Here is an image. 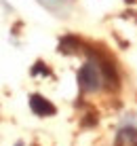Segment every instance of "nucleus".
Listing matches in <instances>:
<instances>
[{"label": "nucleus", "instance_id": "nucleus-1", "mask_svg": "<svg viewBox=\"0 0 137 146\" xmlns=\"http://www.w3.org/2000/svg\"><path fill=\"white\" fill-rule=\"evenodd\" d=\"M103 78H101V70L95 62H87L82 68L78 70V85L82 91L87 93H93V91H99L103 87Z\"/></svg>", "mask_w": 137, "mask_h": 146}, {"label": "nucleus", "instance_id": "nucleus-2", "mask_svg": "<svg viewBox=\"0 0 137 146\" xmlns=\"http://www.w3.org/2000/svg\"><path fill=\"white\" fill-rule=\"evenodd\" d=\"M30 108H32V112L38 114V117H51V114L57 112V108H55L47 98H42V95H38V93L30 95Z\"/></svg>", "mask_w": 137, "mask_h": 146}, {"label": "nucleus", "instance_id": "nucleus-3", "mask_svg": "<svg viewBox=\"0 0 137 146\" xmlns=\"http://www.w3.org/2000/svg\"><path fill=\"white\" fill-rule=\"evenodd\" d=\"M120 142H126V144L137 146V129H135V127H124V129H120V133H118V144H120Z\"/></svg>", "mask_w": 137, "mask_h": 146}, {"label": "nucleus", "instance_id": "nucleus-4", "mask_svg": "<svg viewBox=\"0 0 137 146\" xmlns=\"http://www.w3.org/2000/svg\"><path fill=\"white\" fill-rule=\"evenodd\" d=\"M40 72H42V74H47V76H49V74H51V70H49V68H44V64H42V62H38L36 66L32 68V74L36 76V74H40Z\"/></svg>", "mask_w": 137, "mask_h": 146}, {"label": "nucleus", "instance_id": "nucleus-5", "mask_svg": "<svg viewBox=\"0 0 137 146\" xmlns=\"http://www.w3.org/2000/svg\"><path fill=\"white\" fill-rule=\"evenodd\" d=\"M40 4H42L44 9H49V11H53V13H59V9L55 7V2H57V0H38Z\"/></svg>", "mask_w": 137, "mask_h": 146}, {"label": "nucleus", "instance_id": "nucleus-6", "mask_svg": "<svg viewBox=\"0 0 137 146\" xmlns=\"http://www.w3.org/2000/svg\"><path fill=\"white\" fill-rule=\"evenodd\" d=\"M15 146H23V144H21V142H17V144H15Z\"/></svg>", "mask_w": 137, "mask_h": 146}]
</instances>
